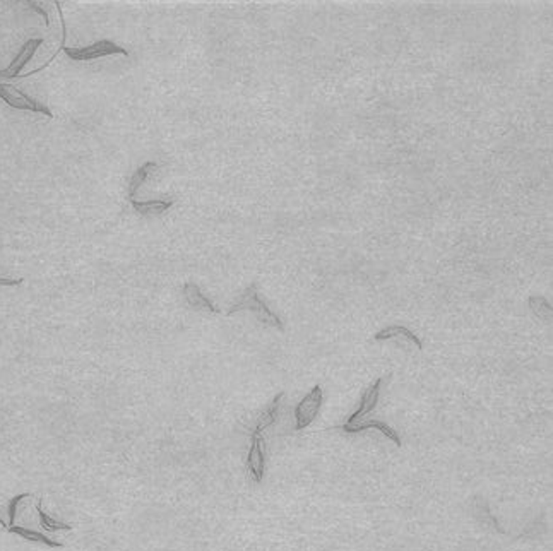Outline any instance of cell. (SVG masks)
I'll list each match as a JSON object with an SVG mask.
<instances>
[{"mask_svg": "<svg viewBox=\"0 0 553 551\" xmlns=\"http://www.w3.org/2000/svg\"><path fill=\"white\" fill-rule=\"evenodd\" d=\"M242 310H249L252 312L255 317H257L259 322H262V324L269 325V327H276L279 330H284V325L281 319H279L278 315H276L274 312L271 310L269 307H267L266 302L259 296V291H257V285L255 283H252L247 290L242 293L240 298L237 300L235 303L232 305V307L228 308V315H233V313L237 312H242Z\"/></svg>", "mask_w": 553, "mask_h": 551, "instance_id": "6da1fadb", "label": "cell"}, {"mask_svg": "<svg viewBox=\"0 0 553 551\" xmlns=\"http://www.w3.org/2000/svg\"><path fill=\"white\" fill-rule=\"evenodd\" d=\"M0 98L6 101V105H9L11 108L16 110H24V112H33V113H41V115L52 118V112L48 107H45L41 101H38L31 96H28L26 93H23L12 84L0 83Z\"/></svg>", "mask_w": 553, "mask_h": 551, "instance_id": "7a4b0ae2", "label": "cell"}, {"mask_svg": "<svg viewBox=\"0 0 553 551\" xmlns=\"http://www.w3.org/2000/svg\"><path fill=\"white\" fill-rule=\"evenodd\" d=\"M322 402H324V392H322L321 385L312 387L307 396L301 399L295 408V430L301 431L305 428L312 425L314 419L317 418L319 411H321Z\"/></svg>", "mask_w": 553, "mask_h": 551, "instance_id": "3957f363", "label": "cell"}, {"mask_svg": "<svg viewBox=\"0 0 553 551\" xmlns=\"http://www.w3.org/2000/svg\"><path fill=\"white\" fill-rule=\"evenodd\" d=\"M63 52H66V55L71 58V61H78V62L96 61V58L108 57V55H117V53L129 55V52H127L125 48L115 45L113 41L110 40L96 41V43L89 46H81V48H69V46H63Z\"/></svg>", "mask_w": 553, "mask_h": 551, "instance_id": "277c9868", "label": "cell"}, {"mask_svg": "<svg viewBox=\"0 0 553 551\" xmlns=\"http://www.w3.org/2000/svg\"><path fill=\"white\" fill-rule=\"evenodd\" d=\"M252 444H250L249 456H247V469L255 483H261L266 471V444H264L262 435H250Z\"/></svg>", "mask_w": 553, "mask_h": 551, "instance_id": "5b68a950", "label": "cell"}, {"mask_svg": "<svg viewBox=\"0 0 553 551\" xmlns=\"http://www.w3.org/2000/svg\"><path fill=\"white\" fill-rule=\"evenodd\" d=\"M382 382H384V377L377 379L376 382H373L372 385H368V387L365 389V392L361 394V399L358 402V409H356L355 413H353L351 416L348 418V421H346L348 425H353V423L361 421V419L367 416V414H370L373 409H376V406L378 404V397H381Z\"/></svg>", "mask_w": 553, "mask_h": 551, "instance_id": "8992f818", "label": "cell"}, {"mask_svg": "<svg viewBox=\"0 0 553 551\" xmlns=\"http://www.w3.org/2000/svg\"><path fill=\"white\" fill-rule=\"evenodd\" d=\"M370 428H376V430L381 431V434L387 436V439L393 440V442L398 445V447H401V439H399L398 431H396L394 428H391L389 425H387L386 421H382V419H368V421H358V423H353V425L344 423V425H341V426H333V428H329V430H333V431L339 430V431H344V434H361V431L370 430Z\"/></svg>", "mask_w": 553, "mask_h": 551, "instance_id": "52a82bcc", "label": "cell"}, {"mask_svg": "<svg viewBox=\"0 0 553 551\" xmlns=\"http://www.w3.org/2000/svg\"><path fill=\"white\" fill-rule=\"evenodd\" d=\"M41 43H43V40H41V38H33V40H28L26 43L21 46L19 53L16 55L14 61L11 62V65L7 67V69L0 70V78H18V75L21 74V70L26 67V63L31 61L33 57H35L38 46H40Z\"/></svg>", "mask_w": 553, "mask_h": 551, "instance_id": "ba28073f", "label": "cell"}, {"mask_svg": "<svg viewBox=\"0 0 553 551\" xmlns=\"http://www.w3.org/2000/svg\"><path fill=\"white\" fill-rule=\"evenodd\" d=\"M182 293H184L187 305H189L190 308H194V310L219 313V308L202 293L201 288L195 285V283H185Z\"/></svg>", "mask_w": 553, "mask_h": 551, "instance_id": "9c48e42d", "label": "cell"}, {"mask_svg": "<svg viewBox=\"0 0 553 551\" xmlns=\"http://www.w3.org/2000/svg\"><path fill=\"white\" fill-rule=\"evenodd\" d=\"M283 397H284V392H279L278 396L271 401V404L262 411L261 416L255 419V425L252 426V430H250L249 435H262L264 430H267V428H271L276 421H278Z\"/></svg>", "mask_w": 553, "mask_h": 551, "instance_id": "30bf717a", "label": "cell"}, {"mask_svg": "<svg viewBox=\"0 0 553 551\" xmlns=\"http://www.w3.org/2000/svg\"><path fill=\"white\" fill-rule=\"evenodd\" d=\"M376 341H389V339H403V341H408L410 345H413L416 350H423V342L416 334H413L410 329L403 327V325H391V327H386L373 336Z\"/></svg>", "mask_w": 553, "mask_h": 551, "instance_id": "8fae6325", "label": "cell"}, {"mask_svg": "<svg viewBox=\"0 0 553 551\" xmlns=\"http://www.w3.org/2000/svg\"><path fill=\"white\" fill-rule=\"evenodd\" d=\"M132 206L143 216H160L173 206V199H153V201H132Z\"/></svg>", "mask_w": 553, "mask_h": 551, "instance_id": "7c38bea8", "label": "cell"}, {"mask_svg": "<svg viewBox=\"0 0 553 551\" xmlns=\"http://www.w3.org/2000/svg\"><path fill=\"white\" fill-rule=\"evenodd\" d=\"M7 531L12 532V534H18V536H21V537H23V540H26V541L41 542V545L48 546V548H62V546H63L62 542L50 540V537L46 536V534L33 531V529H28V528H21V525H9V528H7Z\"/></svg>", "mask_w": 553, "mask_h": 551, "instance_id": "4fadbf2b", "label": "cell"}, {"mask_svg": "<svg viewBox=\"0 0 553 551\" xmlns=\"http://www.w3.org/2000/svg\"><path fill=\"white\" fill-rule=\"evenodd\" d=\"M155 169H158V163H155V161H148V163H144L143 167L135 169V173L132 175L130 184H129V196L132 197V201H134V196L139 190V187H141L144 182L148 180V177H150Z\"/></svg>", "mask_w": 553, "mask_h": 551, "instance_id": "5bb4252c", "label": "cell"}, {"mask_svg": "<svg viewBox=\"0 0 553 551\" xmlns=\"http://www.w3.org/2000/svg\"><path fill=\"white\" fill-rule=\"evenodd\" d=\"M36 512H38V519H40L41 528L46 529V531L57 532V531H71L72 529L71 524L62 523V520L53 519V517H50L48 514H46L43 508H41V502L36 503Z\"/></svg>", "mask_w": 553, "mask_h": 551, "instance_id": "9a60e30c", "label": "cell"}, {"mask_svg": "<svg viewBox=\"0 0 553 551\" xmlns=\"http://www.w3.org/2000/svg\"><path fill=\"white\" fill-rule=\"evenodd\" d=\"M529 308L538 319H542L547 324L552 322V305L543 298V296H531L529 298Z\"/></svg>", "mask_w": 553, "mask_h": 551, "instance_id": "2e32d148", "label": "cell"}, {"mask_svg": "<svg viewBox=\"0 0 553 551\" xmlns=\"http://www.w3.org/2000/svg\"><path fill=\"white\" fill-rule=\"evenodd\" d=\"M26 498H29V493H21V495H16L14 498H11L9 507H7V514H9V525H14L16 515H18L19 503Z\"/></svg>", "mask_w": 553, "mask_h": 551, "instance_id": "e0dca14e", "label": "cell"}, {"mask_svg": "<svg viewBox=\"0 0 553 551\" xmlns=\"http://www.w3.org/2000/svg\"><path fill=\"white\" fill-rule=\"evenodd\" d=\"M24 279L19 278V279H11V278H2L0 276V286H6V288H11V286H19L23 285Z\"/></svg>", "mask_w": 553, "mask_h": 551, "instance_id": "ac0fdd59", "label": "cell"}, {"mask_svg": "<svg viewBox=\"0 0 553 551\" xmlns=\"http://www.w3.org/2000/svg\"><path fill=\"white\" fill-rule=\"evenodd\" d=\"M29 6H31V7H33V9H35L36 12H40V14H41V16H43V18H45V23H46V26H48V24H50V21H48V14H46V12H45L43 9H41V7H38V6H36V4H33V2H29Z\"/></svg>", "mask_w": 553, "mask_h": 551, "instance_id": "d6986e66", "label": "cell"}, {"mask_svg": "<svg viewBox=\"0 0 553 551\" xmlns=\"http://www.w3.org/2000/svg\"><path fill=\"white\" fill-rule=\"evenodd\" d=\"M0 525H2V528H9V524H6V520H2V519H0Z\"/></svg>", "mask_w": 553, "mask_h": 551, "instance_id": "ffe728a7", "label": "cell"}]
</instances>
